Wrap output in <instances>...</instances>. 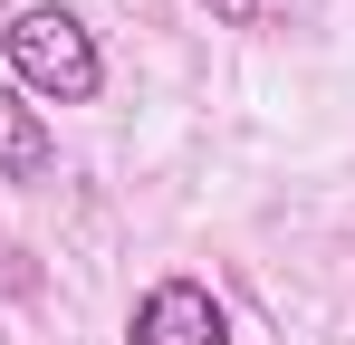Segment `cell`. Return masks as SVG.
<instances>
[{
    "label": "cell",
    "mask_w": 355,
    "mask_h": 345,
    "mask_svg": "<svg viewBox=\"0 0 355 345\" xmlns=\"http://www.w3.org/2000/svg\"><path fill=\"white\" fill-rule=\"evenodd\" d=\"M58 172V134H49V106H29L10 77H0V182H49Z\"/></svg>",
    "instance_id": "3"
},
{
    "label": "cell",
    "mask_w": 355,
    "mask_h": 345,
    "mask_svg": "<svg viewBox=\"0 0 355 345\" xmlns=\"http://www.w3.org/2000/svg\"><path fill=\"white\" fill-rule=\"evenodd\" d=\"M0 57H10V87H19L29 106H96V96H106V48H96V29H87L67 0L10 10Z\"/></svg>",
    "instance_id": "1"
},
{
    "label": "cell",
    "mask_w": 355,
    "mask_h": 345,
    "mask_svg": "<svg viewBox=\"0 0 355 345\" xmlns=\"http://www.w3.org/2000/svg\"><path fill=\"white\" fill-rule=\"evenodd\" d=\"M202 10H211L221 29H259V0H202Z\"/></svg>",
    "instance_id": "4"
},
{
    "label": "cell",
    "mask_w": 355,
    "mask_h": 345,
    "mask_svg": "<svg viewBox=\"0 0 355 345\" xmlns=\"http://www.w3.org/2000/svg\"><path fill=\"white\" fill-rule=\"evenodd\" d=\"M125 345H231V307L192 278V269H173V278H154L144 297H135Z\"/></svg>",
    "instance_id": "2"
}]
</instances>
